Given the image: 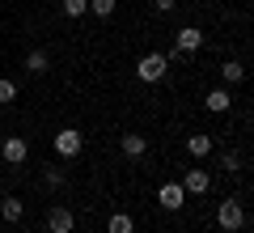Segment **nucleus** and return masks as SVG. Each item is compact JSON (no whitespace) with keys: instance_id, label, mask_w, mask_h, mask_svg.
<instances>
[{"instance_id":"obj_1","label":"nucleus","mask_w":254,"mask_h":233,"mask_svg":"<svg viewBox=\"0 0 254 233\" xmlns=\"http://www.w3.org/2000/svg\"><path fill=\"white\" fill-rule=\"evenodd\" d=\"M51 149L60 153L64 161H72V157H81V149H85V136L76 132V127H60V132L51 136Z\"/></svg>"},{"instance_id":"obj_2","label":"nucleus","mask_w":254,"mask_h":233,"mask_svg":"<svg viewBox=\"0 0 254 233\" xmlns=\"http://www.w3.org/2000/svg\"><path fill=\"white\" fill-rule=\"evenodd\" d=\"M165 72H170V60H165L161 51H148L144 60L136 64V77H140V81H144V85H157V81H161V77H165Z\"/></svg>"},{"instance_id":"obj_3","label":"nucleus","mask_w":254,"mask_h":233,"mask_svg":"<svg viewBox=\"0 0 254 233\" xmlns=\"http://www.w3.org/2000/svg\"><path fill=\"white\" fill-rule=\"evenodd\" d=\"M216 225L225 233H237V229H246V208L237 204V199H225V204L216 208Z\"/></svg>"},{"instance_id":"obj_4","label":"nucleus","mask_w":254,"mask_h":233,"mask_svg":"<svg viewBox=\"0 0 254 233\" xmlns=\"http://www.w3.org/2000/svg\"><path fill=\"white\" fill-rule=\"evenodd\" d=\"M157 204H161L165 212H182V208H187V191H182V182H161Z\"/></svg>"},{"instance_id":"obj_5","label":"nucleus","mask_w":254,"mask_h":233,"mask_svg":"<svg viewBox=\"0 0 254 233\" xmlns=\"http://www.w3.org/2000/svg\"><path fill=\"white\" fill-rule=\"evenodd\" d=\"M203 47V30H195V26H182L178 34H174V55H195Z\"/></svg>"},{"instance_id":"obj_6","label":"nucleus","mask_w":254,"mask_h":233,"mask_svg":"<svg viewBox=\"0 0 254 233\" xmlns=\"http://www.w3.org/2000/svg\"><path fill=\"white\" fill-rule=\"evenodd\" d=\"M0 157H4L9 165H21V161L30 157V140H26V136H9L4 149H0Z\"/></svg>"},{"instance_id":"obj_7","label":"nucleus","mask_w":254,"mask_h":233,"mask_svg":"<svg viewBox=\"0 0 254 233\" xmlns=\"http://www.w3.org/2000/svg\"><path fill=\"white\" fill-rule=\"evenodd\" d=\"M72 225H76V216L68 212V208L55 204L51 212H47V229H51V233H72Z\"/></svg>"},{"instance_id":"obj_8","label":"nucleus","mask_w":254,"mask_h":233,"mask_svg":"<svg viewBox=\"0 0 254 233\" xmlns=\"http://www.w3.org/2000/svg\"><path fill=\"white\" fill-rule=\"evenodd\" d=\"M208 187H212L208 170H187V178H182V191H187V195H203Z\"/></svg>"},{"instance_id":"obj_9","label":"nucleus","mask_w":254,"mask_h":233,"mask_svg":"<svg viewBox=\"0 0 254 233\" xmlns=\"http://www.w3.org/2000/svg\"><path fill=\"white\" fill-rule=\"evenodd\" d=\"M119 149H123V157H131V161H136V157H144V153H148V140H144V136H136V132H127Z\"/></svg>"},{"instance_id":"obj_10","label":"nucleus","mask_w":254,"mask_h":233,"mask_svg":"<svg viewBox=\"0 0 254 233\" xmlns=\"http://www.w3.org/2000/svg\"><path fill=\"white\" fill-rule=\"evenodd\" d=\"M203 106H208L212 115H225V110L233 106V98H229V89H208V98H203Z\"/></svg>"},{"instance_id":"obj_11","label":"nucleus","mask_w":254,"mask_h":233,"mask_svg":"<svg viewBox=\"0 0 254 233\" xmlns=\"http://www.w3.org/2000/svg\"><path fill=\"white\" fill-rule=\"evenodd\" d=\"M187 153L199 161V157H208L212 153V136H203V132H195V136H187Z\"/></svg>"},{"instance_id":"obj_12","label":"nucleus","mask_w":254,"mask_h":233,"mask_svg":"<svg viewBox=\"0 0 254 233\" xmlns=\"http://www.w3.org/2000/svg\"><path fill=\"white\" fill-rule=\"evenodd\" d=\"M0 216H4V221H21V216H26V204H21L17 195H4L0 199Z\"/></svg>"},{"instance_id":"obj_13","label":"nucleus","mask_w":254,"mask_h":233,"mask_svg":"<svg viewBox=\"0 0 254 233\" xmlns=\"http://www.w3.org/2000/svg\"><path fill=\"white\" fill-rule=\"evenodd\" d=\"M47 68H51V55H47V51H30L26 55V72H30V77H43Z\"/></svg>"},{"instance_id":"obj_14","label":"nucleus","mask_w":254,"mask_h":233,"mask_svg":"<svg viewBox=\"0 0 254 233\" xmlns=\"http://www.w3.org/2000/svg\"><path fill=\"white\" fill-rule=\"evenodd\" d=\"M106 233H136V221H131L127 212H115V216L106 221Z\"/></svg>"},{"instance_id":"obj_15","label":"nucleus","mask_w":254,"mask_h":233,"mask_svg":"<svg viewBox=\"0 0 254 233\" xmlns=\"http://www.w3.org/2000/svg\"><path fill=\"white\" fill-rule=\"evenodd\" d=\"M220 77H225V85H237V81L246 77V68H242L237 60H225V64H220Z\"/></svg>"},{"instance_id":"obj_16","label":"nucleus","mask_w":254,"mask_h":233,"mask_svg":"<svg viewBox=\"0 0 254 233\" xmlns=\"http://www.w3.org/2000/svg\"><path fill=\"white\" fill-rule=\"evenodd\" d=\"M60 9L68 13V17H85V13H89V0H60Z\"/></svg>"},{"instance_id":"obj_17","label":"nucleus","mask_w":254,"mask_h":233,"mask_svg":"<svg viewBox=\"0 0 254 233\" xmlns=\"http://www.w3.org/2000/svg\"><path fill=\"white\" fill-rule=\"evenodd\" d=\"M13 98H17V85L9 77H0V102H13Z\"/></svg>"},{"instance_id":"obj_18","label":"nucleus","mask_w":254,"mask_h":233,"mask_svg":"<svg viewBox=\"0 0 254 233\" xmlns=\"http://www.w3.org/2000/svg\"><path fill=\"white\" fill-rule=\"evenodd\" d=\"M89 9L98 13V17H110V13H115V0H89Z\"/></svg>"},{"instance_id":"obj_19","label":"nucleus","mask_w":254,"mask_h":233,"mask_svg":"<svg viewBox=\"0 0 254 233\" xmlns=\"http://www.w3.org/2000/svg\"><path fill=\"white\" fill-rule=\"evenodd\" d=\"M43 182H47V187H60V182H64V170H55V165H51V170L43 174Z\"/></svg>"},{"instance_id":"obj_20","label":"nucleus","mask_w":254,"mask_h":233,"mask_svg":"<svg viewBox=\"0 0 254 233\" xmlns=\"http://www.w3.org/2000/svg\"><path fill=\"white\" fill-rule=\"evenodd\" d=\"M237 165H242V161H237L233 153H225V157H220V170H237Z\"/></svg>"},{"instance_id":"obj_21","label":"nucleus","mask_w":254,"mask_h":233,"mask_svg":"<svg viewBox=\"0 0 254 233\" xmlns=\"http://www.w3.org/2000/svg\"><path fill=\"white\" fill-rule=\"evenodd\" d=\"M174 4H178V0H153V9H157V13H174Z\"/></svg>"},{"instance_id":"obj_22","label":"nucleus","mask_w":254,"mask_h":233,"mask_svg":"<svg viewBox=\"0 0 254 233\" xmlns=\"http://www.w3.org/2000/svg\"><path fill=\"white\" fill-rule=\"evenodd\" d=\"M237 233H246V229H237Z\"/></svg>"}]
</instances>
